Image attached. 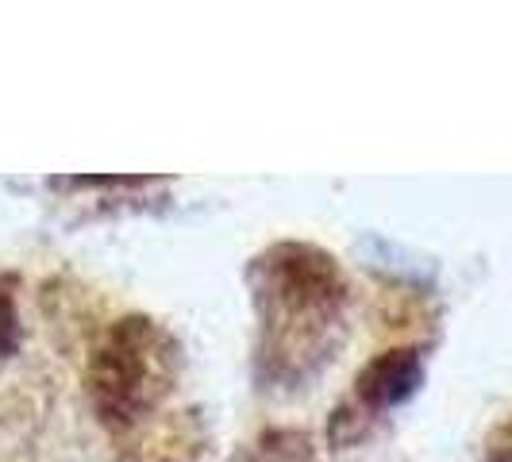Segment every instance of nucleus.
<instances>
[{"label": "nucleus", "instance_id": "7ed1b4c3", "mask_svg": "<svg viewBox=\"0 0 512 462\" xmlns=\"http://www.w3.org/2000/svg\"><path fill=\"white\" fill-rule=\"evenodd\" d=\"M355 385H359L362 405H370V409H393L405 397H412V389L420 385V355L412 347L385 351L370 366H362Z\"/></svg>", "mask_w": 512, "mask_h": 462}, {"label": "nucleus", "instance_id": "39448f33", "mask_svg": "<svg viewBox=\"0 0 512 462\" xmlns=\"http://www.w3.org/2000/svg\"><path fill=\"white\" fill-rule=\"evenodd\" d=\"M20 343V316H16V297L12 289L0 282V362L8 359Z\"/></svg>", "mask_w": 512, "mask_h": 462}, {"label": "nucleus", "instance_id": "20e7f679", "mask_svg": "<svg viewBox=\"0 0 512 462\" xmlns=\"http://www.w3.org/2000/svg\"><path fill=\"white\" fill-rule=\"evenodd\" d=\"M243 462H308V439L301 432H270Z\"/></svg>", "mask_w": 512, "mask_h": 462}, {"label": "nucleus", "instance_id": "f03ea898", "mask_svg": "<svg viewBox=\"0 0 512 462\" xmlns=\"http://www.w3.org/2000/svg\"><path fill=\"white\" fill-rule=\"evenodd\" d=\"M178 347L147 316L112 324L89 359V397L108 428H131L170 393Z\"/></svg>", "mask_w": 512, "mask_h": 462}, {"label": "nucleus", "instance_id": "f257e3e1", "mask_svg": "<svg viewBox=\"0 0 512 462\" xmlns=\"http://www.w3.org/2000/svg\"><path fill=\"white\" fill-rule=\"evenodd\" d=\"M255 297L270 335V359L282 370H308V359H324L332 324L347 301V282L320 247L282 243L255 262Z\"/></svg>", "mask_w": 512, "mask_h": 462}]
</instances>
